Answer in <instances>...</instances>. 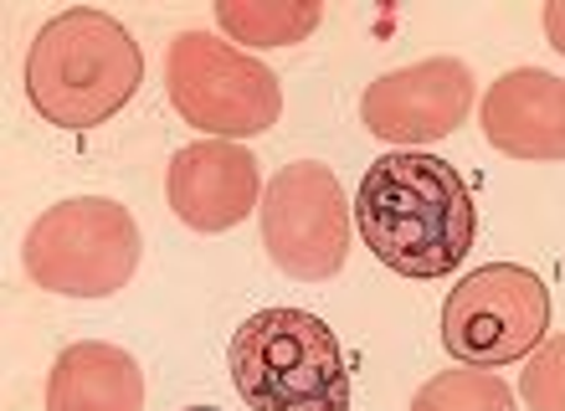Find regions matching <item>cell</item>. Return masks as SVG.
Returning a JSON list of instances; mask_svg holds the SVG:
<instances>
[{
  "instance_id": "obj_1",
  "label": "cell",
  "mask_w": 565,
  "mask_h": 411,
  "mask_svg": "<svg viewBox=\"0 0 565 411\" xmlns=\"http://www.w3.org/2000/svg\"><path fill=\"white\" fill-rule=\"evenodd\" d=\"M355 221L375 263L402 278H443L478 242L468 180L458 176V165L422 149H391L365 170Z\"/></svg>"
},
{
  "instance_id": "obj_2",
  "label": "cell",
  "mask_w": 565,
  "mask_h": 411,
  "mask_svg": "<svg viewBox=\"0 0 565 411\" xmlns=\"http://www.w3.org/2000/svg\"><path fill=\"white\" fill-rule=\"evenodd\" d=\"M145 83V52L108 11L52 15L26 52V98L52 129H98Z\"/></svg>"
},
{
  "instance_id": "obj_3",
  "label": "cell",
  "mask_w": 565,
  "mask_h": 411,
  "mask_svg": "<svg viewBox=\"0 0 565 411\" xmlns=\"http://www.w3.org/2000/svg\"><path fill=\"white\" fill-rule=\"evenodd\" d=\"M232 386L253 411H350L334 329L309 308H263L232 335Z\"/></svg>"
},
{
  "instance_id": "obj_4",
  "label": "cell",
  "mask_w": 565,
  "mask_h": 411,
  "mask_svg": "<svg viewBox=\"0 0 565 411\" xmlns=\"http://www.w3.org/2000/svg\"><path fill=\"white\" fill-rule=\"evenodd\" d=\"M145 236L129 205L108 196H73V201L46 205L26 232L31 283L62 298H108L135 278Z\"/></svg>"
},
{
  "instance_id": "obj_5",
  "label": "cell",
  "mask_w": 565,
  "mask_h": 411,
  "mask_svg": "<svg viewBox=\"0 0 565 411\" xmlns=\"http://www.w3.org/2000/svg\"><path fill=\"white\" fill-rule=\"evenodd\" d=\"M164 88L175 114L211 139H253L282 118V88L263 57H247L226 36L180 31L164 52Z\"/></svg>"
},
{
  "instance_id": "obj_6",
  "label": "cell",
  "mask_w": 565,
  "mask_h": 411,
  "mask_svg": "<svg viewBox=\"0 0 565 411\" xmlns=\"http://www.w3.org/2000/svg\"><path fill=\"white\" fill-rule=\"evenodd\" d=\"M545 335H551V294L520 263H483L443 304V350L462 366H514L535 355Z\"/></svg>"
},
{
  "instance_id": "obj_7",
  "label": "cell",
  "mask_w": 565,
  "mask_h": 411,
  "mask_svg": "<svg viewBox=\"0 0 565 411\" xmlns=\"http://www.w3.org/2000/svg\"><path fill=\"white\" fill-rule=\"evenodd\" d=\"M263 247L288 278H334L350 257V205L319 160L282 165L263 191Z\"/></svg>"
},
{
  "instance_id": "obj_8",
  "label": "cell",
  "mask_w": 565,
  "mask_h": 411,
  "mask_svg": "<svg viewBox=\"0 0 565 411\" xmlns=\"http://www.w3.org/2000/svg\"><path fill=\"white\" fill-rule=\"evenodd\" d=\"M473 73L458 57H427L396 73H381L371 88L360 93V124L386 139V145L417 149L437 145L447 134H458V124L473 108Z\"/></svg>"
},
{
  "instance_id": "obj_9",
  "label": "cell",
  "mask_w": 565,
  "mask_h": 411,
  "mask_svg": "<svg viewBox=\"0 0 565 411\" xmlns=\"http://www.w3.org/2000/svg\"><path fill=\"white\" fill-rule=\"evenodd\" d=\"M164 196L191 232H232L257 211L263 170L253 149H242L237 139H201L175 149L164 170Z\"/></svg>"
},
{
  "instance_id": "obj_10",
  "label": "cell",
  "mask_w": 565,
  "mask_h": 411,
  "mask_svg": "<svg viewBox=\"0 0 565 411\" xmlns=\"http://www.w3.org/2000/svg\"><path fill=\"white\" fill-rule=\"evenodd\" d=\"M483 139L514 160H565V77L514 67L483 93Z\"/></svg>"
},
{
  "instance_id": "obj_11",
  "label": "cell",
  "mask_w": 565,
  "mask_h": 411,
  "mask_svg": "<svg viewBox=\"0 0 565 411\" xmlns=\"http://www.w3.org/2000/svg\"><path fill=\"white\" fill-rule=\"evenodd\" d=\"M46 411H145L139 360L104 339H77L46 376Z\"/></svg>"
},
{
  "instance_id": "obj_12",
  "label": "cell",
  "mask_w": 565,
  "mask_h": 411,
  "mask_svg": "<svg viewBox=\"0 0 565 411\" xmlns=\"http://www.w3.org/2000/svg\"><path fill=\"white\" fill-rule=\"evenodd\" d=\"M319 0H216V27L237 46H294L319 31Z\"/></svg>"
},
{
  "instance_id": "obj_13",
  "label": "cell",
  "mask_w": 565,
  "mask_h": 411,
  "mask_svg": "<svg viewBox=\"0 0 565 411\" xmlns=\"http://www.w3.org/2000/svg\"><path fill=\"white\" fill-rule=\"evenodd\" d=\"M412 411H520V401L493 370L452 366L422 386L412 397Z\"/></svg>"
},
{
  "instance_id": "obj_14",
  "label": "cell",
  "mask_w": 565,
  "mask_h": 411,
  "mask_svg": "<svg viewBox=\"0 0 565 411\" xmlns=\"http://www.w3.org/2000/svg\"><path fill=\"white\" fill-rule=\"evenodd\" d=\"M524 407L565 411V335H545L540 350L524 360Z\"/></svg>"
},
{
  "instance_id": "obj_15",
  "label": "cell",
  "mask_w": 565,
  "mask_h": 411,
  "mask_svg": "<svg viewBox=\"0 0 565 411\" xmlns=\"http://www.w3.org/2000/svg\"><path fill=\"white\" fill-rule=\"evenodd\" d=\"M545 36H551V46L565 57V0H551V6H545Z\"/></svg>"
},
{
  "instance_id": "obj_16",
  "label": "cell",
  "mask_w": 565,
  "mask_h": 411,
  "mask_svg": "<svg viewBox=\"0 0 565 411\" xmlns=\"http://www.w3.org/2000/svg\"><path fill=\"white\" fill-rule=\"evenodd\" d=\"M185 411H222V407H185Z\"/></svg>"
}]
</instances>
